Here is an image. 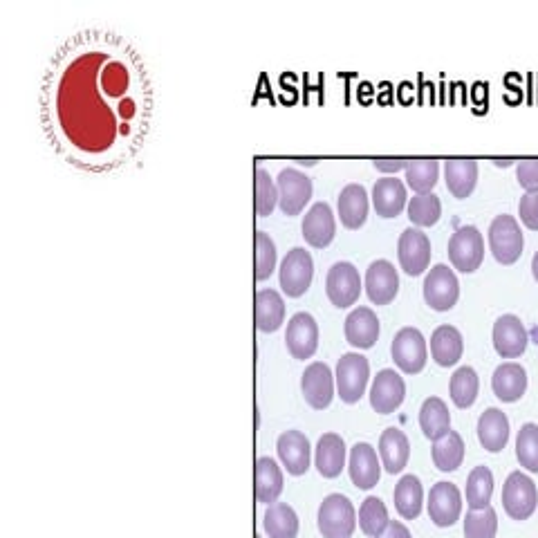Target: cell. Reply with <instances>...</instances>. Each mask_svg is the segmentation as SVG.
<instances>
[{"instance_id": "44", "label": "cell", "mask_w": 538, "mask_h": 538, "mask_svg": "<svg viewBox=\"0 0 538 538\" xmlns=\"http://www.w3.org/2000/svg\"><path fill=\"white\" fill-rule=\"evenodd\" d=\"M256 254H254V263H256V281H267L269 276L274 274L276 269V245L274 240L269 238L265 231H256Z\"/></svg>"}, {"instance_id": "45", "label": "cell", "mask_w": 538, "mask_h": 538, "mask_svg": "<svg viewBox=\"0 0 538 538\" xmlns=\"http://www.w3.org/2000/svg\"><path fill=\"white\" fill-rule=\"evenodd\" d=\"M516 178L527 193L538 191V160H518Z\"/></svg>"}, {"instance_id": "17", "label": "cell", "mask_w": 538, "mask_h": 538, "mask_svg": "<svg viewBox=\"0 0 538 538\" xmlns=\"http://www.w3.org/2000/svg\"><path fill=\"white\" fill-rule=\"evenodd\" d=\"M348 473H350L352 485H355L357 489L368 491L377 487L379 478H382V460L377 458V451L373 444L357 442L355 447L350 449Z\"/></svg>"}, {"instance_id": "43", "label": "cell", "mask_w": 538, "mask_h": 538, "mask_svg": "<svg viewBox=\"0 0 538 538\" xmlns=\"http://www.w3.org/2000/svg\"><path fill=\"white\" fill-rule=\"evenodd\" d=\"M254 191H256V213L261 218L272 216L274 207L278 204V187L272 175H269L263 166L256 169V180H254Z\"/></svg>"}, {"instance_id": "42", "label": "cell", "mask_w": 538, "mask_h": 538, "mask_svg": "<svg viewBox=\"0 0 538 538\" xmlns=\"http://www.w3.org/2000/svg\"><path fill=\"white\" fill-rule=\"evenodd\" d=\"M498 534V514L494 507L469 509L465 518V536L467 538H496Z\"/></svg>"}, {"instance_id": "30", "label": "cell", "mask_w": 538, "mask_h": 538, "mask_svg": "<svg viewBox=\"0 0 538 538\" xmlns=\"http://www.w3.org/2000/svg\"><path fill=\"white\" fill-rule=\"evenodd\" d=\"M256 328L261 332H276L285 323V301L276 290H258L256 292V305H254Z\"/></svg>"}, {"instance_id": "24", "label": "cell", "mask_w": 538, "mask_h": 538, "mask_svg": "<svg viewBox=\"0 0 538 538\" xmlns=\"http://www.w3.org/2000/svg\"><path fill=\"white\" fill-rule=\"evenodd\" d=\"M408 458H411V442H408L406 433L397 429V426L386 429L382 438H379V460H382V467L395 476V473L404 471Z\"/></svg>"}, {"instance_id": "39", "label": "cell", "mask_w": 538, "mask_h": 538, "mask_svg": "<svg viewBox=\"0 0 538 538\" xmlns=\"http://www.w3.org/2000/svg\"><path fill=\"white\" fill-rule=\"evenodd\" d=\"M440 180V162L438 160H408L406 166V184L417 196L431 193Z\"/></svg>"}, {"instance_id": "14", "label": "cell", "mask_w": 538, "mask_h": 538, "mask_svg": "<svg viewBox=\"0 0 538 538\" xmlns=\"http://www.w3.org/2000/svg\"><path fill=\"white\" fill-rule=\"evenodd\" d=\"M301 391L305 402H308L314 411H323L332 404L335 397V375L328 364L323 361H314L301 377Z\"/></svg>"}, {"instance_id": "13", "label": "cell", "mask_w": 538, "mask_h": 538, "mask_svg": "<svg viewBox=\"0 0 538 538\" xmlns=\"http://www.w3.org/2000/svg\"><path fill=\"white\" fill-rule=\"evenodd\" d=\"M406 397V384L400 373L393 368L379 370L373 386H370V406L379 415H391L402 406Z\"/></svg>"}, {"instance_id": "48", "label": "cell", "mask_w": 538, "mask_h": 538, "mask_svg": "<svg viewBox=\"0 0 538 538\" xmlns=\"http://www.w3.org/2000/svg\"><path fill=\"white\" fill-rule=\"evenodd\" d=\"M379 538H413V536H411V530H408L404 523L391 521V525H388V530Z\"/></svg>"}, {"instance_id": "32", "label": "cell", "mask_w": 538, "mask_h": 538, "mask_svg": "<svg viewBox=\"0 0 538 538\" xmlns=\"http://www.w3.org/2000/svg\"><path fill=\"white\" fill-rule=\"evenodd\" d=\"M444 178L449 191L458 200L469 198L478 182V162L476 160H449L444 162Z\"/></svg>"}, {"instance_id": "16", "label": "cell", "mask_w": 538, "mask_h": 538, "mask_svg": "<svg viewBox=\"0 0 538 538\" xmlns=\"http://www.w3.org/2000/svg\"><path fill=\"white\" fill-rule=\"evenodd\" d=\"M278 460L283 462L285 471L290 476H303L308 473L312 462V447L308 435L301 431H285L276 440Z\"/></svg>"}, {"instance_id": "22", "label": "cell", "mask_w": 538, "mask_h": 538, "mask_svg": "<svg viewBox=\"0 0 538 538\" xmlns=\"http://www.w3.org/2000/svg\"><path fill=\"white\" fill-rule=\"evenodd\" d=\"M491 388H494V395L500 402L514 404L527 391V370L516 361L500 364L494 370V377H491Z\"/></svg>"}, {"instance_id": "29", "label": "cell", "mask_w": 538, "mask_h": 538, "mask_svg": "<svg viewBox=\"0 0 538 538\" xmlns=\"http://www.w3.org/2000/svg\"><path fill=\"white\" fill-rule=\"evenodd\" d=\"M283 471L274 458H258L256 460V500L263 505L278 503V496L283 494Z\"/></svg>"}, {"instance_id": "20", "label": "cell", "mask_w": 538, "mask_h": 538, "mask_svg": "<svg viewBox=\"0 0 538 538\" xmlns=\"http://www.w3.org/2000/svg\"><path fill=\"white\" fill-rule=\"evenodd\" d=\"M301 231H303V238L308 245L317 247V249L328 247L332 240H335V234H337V220H335V213H332L330 204L328 202L312 204V209L305 213Z\"/></svg>"}, {"instance_id": "18", "label": "cell", "mask_w": 538, "mask_h": 538, "mask_svg": "<svg viewBox=\"0 0 538 538\" xmlns=\"http://www.w3.org/2000/svg\"><path fill=\"white\" fill-rule=\"evenodd\" d=\"M530 335L516 314H503L494 323V348L503 359H518L527 350Z\"/></svg>"}, {"instance_id": "28", "label": "cell", "mask_w": 538, "mask_h": 538, "mask_svg": "<svg viewBox=\"0 0 538 538\" xmlns=\"http://www.w3.org/2000/svg\"><path fill=\"white\" fill-rule=\"evenodd\" d=\"M478 440L489 453H500L509 442V420L500 408H487L478 420Z\"/></svg>"}, {"instance_id": "19", "label": "cell", "mask_w": 538, "mask_h": 538, "mask_svg": "<svg viewBox=\"0 0 538 538\" xmlns=\"http://www.w3.org/2000/svg\"><path fill=\"white\" fill-rule=\"evenodd\" d=\"M400 292V274L391 261L379 258L366 272V294L375 305H388Z\"/></svg>"}, {"instance_id": "3", "label": "cell", "mask_w": 538, "mask_h": 538, "mask_svg": "<svg viewBox=\"0 0 538 538\" xmlns=\"http://www.w3.org/2000/svg\"><path fill=\"white\" fill-rule=\"evenodd\" d=\"M503 507L512 521H527V518L534 516L538 507V489L527 473H509L503 487Z\"/></svg>"}, {"instance_id": "51", "label": "cell", "mask_w": 538, "mask_h": 538, "mask_svg": "<svg viewBox=\"0 0 538 538\" xmlns=\"http://www.w3.org/2000/svg\"><path fill=\"white\" fill-rule=\"evenodd\" d=\"M299 164H317L319 160H296Z\"/></svg>"}, {"instance_id": "36", "label": "cell", "mask_w": 538, "mask_h": 538, "mask_svg": "<svg viewBox=\"0 0 538 538\" xmlns=\"http://www.w3.org/2000/svg\"><path fill=\"white\" fill-rule=\"evenodd\" d=\"M359 530L370 538H379L391 525V518H388V509L384 505L382 498L368 496L359 507Z\"/></svg>"}, {"instance_id": "49", "label": "cell", "mask_w": 538, "mask_h": 538, "mask_svg": "<svg viewBox=\"0 0 538 538\" xmlns=\"http://www.w3.org/2000/svg\"><path fill=\"white\" fill-rule=\"evenodd\" d=\"M532 274H534V278L538 281V252L532 258Z\"/></svg>"}, {"instance_id": "1", "label": "cell", "mask_w": 538, "mask_h": 538, "mask_svg": "<svg viewBox=\"0 0 538 538\" xmlns=\"http://www.w3.org/2000/svg\"><path fill=\"white\" fill-rule=\"evenodd\" d=\"M317 525L323 538H350L357 530V512L348 496L330 494L319 507Z\"/></svg>"}, {"instance_id": "34", "label": "cell", "mask_w": 538, "mask_h": 538, "mask_svg": "<svg viewBox=\"0 0 538 538\" xmlns=\"http://www.w3.org/2000/svg\"><path fill=\"white\" fill-rule=\"evenodd\" d=\"M433 465L438 467L442 473H451L458 467H462V460H465V440L456 431H449L447 435H442L440 440L433 442Z\"/></svg>"}, {"instance_id": "2", "label": "cell", "mask_w": 538, "mask_h": 538, "mask_svg": "<svg viewBox=\"0 0 538 538\" xmlns=\"http://www.w3.org/2000/svg\"><path fill=\"white\" fill-rule=\"evenodd\" d=\"M525 238L521 225H518L514 216H507V213H500L494 218L489 227V249L498 263L512 265L523 254Z\"/></svg>"}, {"instance_id": "21", "label": "cell", "mask_w": 538, "mask_h": 538, "mask_svg": "<svg viewBox=\"0 0 538 538\" xmlns=\"http://www.w3.org/2000/svg\"><path fill=\"white\" fill-rule=\"evenodd\" d=\"M343 332H346V341L352 348L357 350H368L373 348L377 339H379V319L377 314L359 305V308L352 310L346 317V326H343Z\"/></svg>"}, {"instance_id": "11", "label": "cell", "mask_w": 538, "mask_h": 538, "mask_svg": "<svg viewBox=\"0 0 538 538\" xmlns=\"http://www.w3.org/2000/svg\"><path fill=\"white\" fill-rule=\"evenodd\" d=\"M397 258L408 276H420L431 265V240L422 229L408 227L397 243Z\"/></svg>"}, {"instance_id": "10", "label": "cell", "mask_w": 538, "mask_h": 538, "mask_svg": "<svg viewBox=\"0 0 538 538\" xmlns=\"http://www.w3.org/2000/svg\"><path fill=\"white\" fill-rule=\"evenodd\" d=\"M278 204L285 216H299L312 198V180L299 169H283L276 178Z\"/></svg>"}, {"instance_id": "12", "label": "cell", "mask_w": 538, "mask_h": 538, "mask_svg": "<svg viewBox=\"0 0 538 538\" xmlns=\"http://www.w3.org/2000/svg\"><path fill=\"white\" fill-rule=\"evenodd\" d=\"M285 346L287 352L294 359H310L319 348V326L310 312H296L294 317L287 321L285 332Z\"/></svg>"}, {"instance_id": "37", "label": "cell", "mask_w": 538, "mask_h": 538, "mask_svg": "<svg viewBox=\"0 0 538 538\" xmlns=\"http://www.w3.org/2000/svg\"><path fill=\"white\" fill-rule=\"evenodd\" d=\"M480 391V379L478 373L471 366H460L456 373H453L449 382V393L451 400L458 408H469L476 404Z\"/></svg>"}, {"instance_id": "40", "label": "cell", "mask_w": 538, "mask_h": 538, "mask_svg": "<svg viewBox=\"0 0 538 538\" xmlns=\"http://www.w3.org/2000/svg\"><path fill=\"white\" fill-rule=\"evenodd\" d=\"M440 216H442V202L435 193H422V196L408 200V218H411L417 229L435 225Z\"/></svg>"}, {"instance_id": "4", "label": "cell", "mask_w": 538, "mask_h": 538, "mask_svg": "<svg viewBox=\"0 0 538 538\" xmlns=\"http://www.w3.org/2000/svg\"><path fill=\"white\" fill-rule=\"evenodd\" d=\"M368 379H370L368 359L364 355H359V352H346V355L339 359L335 373L341 402L357 404L366 393Z\"/></svg>"}, {"instance_id": "52", "label": "cell", "mask_w": 538, "mask_h": 538, "mask_svg": "<svg viewBox=\"0 0 538 538\" xmlns=\"http://www.w3.org/2000/svg\"><path fill=\"white\" fill-rule=\"evenodd\" d=\"M256 538H263V536H256Z\"/></svg>"}, {"instance_id": "26", "label": "cell", "mask_w": 538, "mask_h": 538, "mask_svg": "<svg viewBox=\"0 0 538 538\" xmlns=\"http://www.w3.org/2000/svg\"><path fill=\"white\" fill-rule=\"evenodd\" d=\"M339 218L343 227L359 229L368 218V191L364 184H348L343 187L337 200Z\"/></svg>"}, {"instance_id": "6", "label": "cell", "mask_w": 538, "mask_h": 538, "mask_svg": "<svg viewBox=\"0 0 538 538\" xmlns=\"http://www.w3.org/2000/svg\"><path fill=\"white\" fill-rule=\"evenodd\" d=\"M460 299V283L449 265H435L424 278V301L435 312H449Z\"/></svg>"}, {"instance_id": "5", "label": "cell", "mask_w": 538, "mask_h": 538, "mask_svg": "<svg viewBox=\"0 0 538 538\" xmlns=\"http://www.w3.org/2000/svg\"><path fill=\"white\" fill-rule=\"evenodd\" d=\"M485 258V238L473 225L458 227L449 240V261L462 274H471L482 265Z\"/></svg>"}, {"instance_id": "47", "label": "cell", "mask_w": 538, "mask_h": 538, "mask_svg": "<svg viewBox=\"0 0 538 538\" xmlns=\"http://www.w3.org/2000/svg\"><path fill=\"white\" fill-rule=\"evenodd\" d=\"M408 160H386V157H379L375 160V169L382 173H397V171H406Z\"/></svg>"}, {"instance_id": "27", "label": "cell", "mask_w": 538, "mask_h": 538, "mask_svg": "<svg viewBox=\"0 0 538 538\" xmlns=\"http://www.w3.org/2000/svg\"><path fill=\"white\" fill-rule=\"evenodd\" d=\"M465 352V339H462L460 330L453 326H440L435 328L431 335V357L438 366L451 368L456 366Z\"/></svg>"}, {"instance_id": "35", "label": "cell", "mask_w": 538, "mask_h": 538, "mask_svg": "<svg viewBox=\"0 0 538 538\" xmlns=\"http://www.w3.org/2000/svg\"><path fill=\"white\" fill-rule=\"evenodd\" d=\"M263 530L269 538H296L299 536V516L287 503H274L263 516Z\"/></svg>"}, {"instance_id": "38", "label": "cell", "mask_w": 538, "mask_h": 538, "mask_svg": "<svg viewBox=\"0 0 538 538\" xmlns=\"http://www.w3.org/2000/svg\"><path fill=\"white\" fill-rule=\"evenodd\" d=\"M494 496V473L485 465L473 467L467 478V505L469 509H485Z\"/></svg>"}, {"instance_id": "15", "label": "cell", "mask_w": 538, "mask_h": 538, "mask_svg": "<svg viewBox=\"0 0 538 538\" xmlns=\"http://www.w3.org/2000/svg\"><path fill=\"white\" fill-rule=\"evenodd\" d=\"M462 514V494L453 482L442 480L429 491V516L433 525L453 527Z\"/></svg>"}, {"instance_id": "31", "label": "cell", "mask_w": 538, "mask_h": 538, "mask_svg": "<svg viewBox=\"0 0 538 538\" xmlns=\"http://www.w3.org/2000/svg\"><path fill=\"white\" fill-rule=\"evenodd\" d=\"M393 500H395V509L404 521H415L417 516L422 514V505H424V489L422 482L413 473H406V476L400 478V482L395 485L393 491Z\"/></svg>"}, {"instance_id": "9", "label": "cell", "mask_w": 538, "mask_h": 538, "mask_svg": "<svg viewBox=\"0 0 538 538\" xmlns=\"http://www.w3.org/2000/svg\"><path fill=\"white\" fill-rule=\"evenodd\" d=\"M326 294H328L330 303L339 310L355 305L359 301V294H361L359 269L348 261H339V263L332 265L330 272H328V278H326Z\"/></svg>"}, {"instance_id": "50", "label": "cell", "mask_w": 538, "mask_h": 538, "mask_svg": "<svg viewBox=\"0 0 538 538\" xmlns=\"http://www.w3.org/2000/svg\"><path fill=\"white\" fill-rule=\"evenodd\" d=\"M498 166H509L512 162H518V160H494Z\"/></svg>"}, {"instance_id": "33", "label": "cell", "mask_w": 538, "mask_h": 538, "mask_svg": "<svg viewBox=\"0 0 538 538\" xmlns=\"http://www.w3.org/2000/svg\"><path fill=\"white\" fill-rule=\"evenodd\" d=\"M420 429L431 442L440 440L451 431L449 406L440 397H429L420 408Z\"/></svg>"}, {"instance_id": "25", "label": "cell", "mask_w": 538, "mask_h": 538, "mask_svg": "<svg viewBox=\"0 0 538 538\" xmlns=\"http://www.w3.org/2000/svg\"><path fill=\"white\" fill-rule=\"evenodd\" d=\"M408 204V196H406V187L402 180L397 178H382L375 182L373 187V207L377 211V216L382 218H395L400 216L404 211V207Z\"/></svg>"}, {"instance_id": "46", "label": "cell", "mask_w": 538, "mask_h": 538, "mask_svg": "<svg viewBox=\"0 0 538 538\" xmlns=\"http://www.w3.org/2000/svg\"><path fill=\"white\" fill-rule=\"evenodd\" d=\"M518 213H521L525 227L538 229V191L525 193L521 198V204H518Z\"/></svg>"}, {"instance_id": "23", "label": "cell", "mask_w": 538, "mask_h": 538, "mask_svg": "<svg viewBox=\"0 0 538 538\" xmlns=\"http://www.w3.org/2000/svg\"><path fill=\"white\" fill-rule=\"evenodd\" d=\"M314 467L323 478H337L346 467V442L339 433H326L319 438L317 449H314Z\"/></svg>"}, {"instance_id": "7", "label": "cell", "mask_w": 538, "mask_h": 538, "mask_svg": "<svg viewBox=\"0 0 538 538\" xmlns=\"http://www.w3.org/2000/svg\"><path fill=\"white\" fill-rule=\"evenodd\" d=\"M314 276V261L310 252L303 247H294L283 258L281 269H278V281H281V290L290 299H299L310 290Z\"/></svg>"}, {"instance_id": "8", "label": "cell", "mask_w": 538, "mask_h": 538, "mask_svg": "<svg viewBox=\"0 0 538 538\" xmlns=\"http://www.w3.org/2000/svg\"><path fill=\"white\" fill-rule=\"evenodd\" d=\"M391 355L402 373L417 375L429 361V348H426V339L420 330L402 328L391 343Z\"/></svg>"}, {"instance_id": "41", "label": "cell", "mask_w": 538, "mask_h": 538, "mask_svg": "<svg viewBox=\"0 0 538 538\" xmlns=\"http://www.w3.org/2000/svg\"><path fill=\"white\" fill-rule=\"evenodd\" d=\"M516 458L523 469L538 473V424L527 422L521 426L516 438Z\"/></svg>"}]
</instances>
